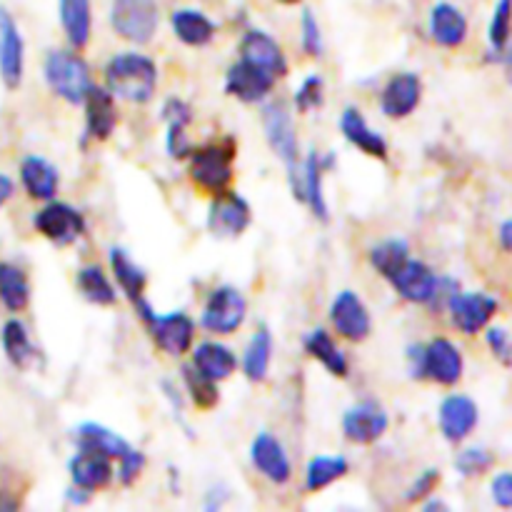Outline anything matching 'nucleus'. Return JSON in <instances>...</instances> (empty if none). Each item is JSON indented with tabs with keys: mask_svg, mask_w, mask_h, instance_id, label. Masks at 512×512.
Here are the masks:
<instances>
[{
	"mask_svg": "<svg viewBox=\"0 0 512 512\" xmlns=\"http://www.w3.org/2000/svg\"><path fill=\"white\" fill-rule=\"evenodd\" d=\"M68 473L75 488L95 493V490H103L113 483V458H108L103 453H95V450L78 448V453L68 460Z\"/></svg>",
	"mask_w": 512,
	"mask_h": 512,
	"instance_id": "nucleus-21",
	"label": "nucleus"
},
{
	"mask_svg": "<svg viewBox=\"0 0 512 512\" xmlns=\"http://www.w3.org/2000/svg\"><path fill=\"white\" fill-rule=\"evenodd\" d=\"M85 138L108 140L118 125V108H115V95L108 88L90 85L85 93Z\"/></svg>",
	"mask_w": 512,
	"mask_h": 512,
	"instance_id": "nucleus-22",
	"label": "nucleus"
},
{
	"mask_svg": "<svg viewBox=\"0 0 512 512\" xmlns=\"http://www.w3.org/2000/svg\"><path fill=\"white\" fill-rule=\"evenodd\" d=\"M185 128H188V125H175V123L168 125V135H165V148H168L170 158L188 160L193 145H190L188 130H185Z\"/></svg>",
	"mask_w": 512,
	"mask_h": 512,
	"instance_id": "nucleus-44",
	"label": "nucleus"
},
{
	"mask_svg": "<svg viewBox=\"0 0 512 512\" xmlns=\"http://www.w3.org/2000/svg\"><path fill=\"white\" fill-rule=\"evenodd\" d=\"M13 195H15L13 178H10V175H5V173H0V208H3V205L8 203Z\"/></svg>",
	"mask_w": 512,
	"mask_h": 512,
	"instance_id": "nucleus-52",
	"label": "nucleus"
},
{
	"mask_svg": "<svg viewBox=\"0 0 512 512\" xmlns=\"http://www.w3.org/2000/svg\"><path fill=\"white\" fill-rule=\"evenodd\" d=\"M110 268H113L115 283H118V288L123 290L130 303L135 305L138 300L145 298L148 275L123 248H110Z\"/></svg>",
	"mask_w": 512,
	"mask_h": 512,
	"instance_id": "nucleus-32",
	"label": "nucleus"
},
{
	"mask_svg": "<svg viewBox=\"0 0 512 512\" xmlns=\"http://www.w3.org/2000/svg\"><path fill=\"white\" fill-rule=\"evenodd\" d=\"M145 470V455L140 450L130 448L123 458L118 460V478L123 485H133Z\"/></svg>",
	"mask_w": 512,
	"mask_h": 512,
	"instance_id": "nucleus-45",
	"label": "nucleus"
},
{
	"mask_svg": "<svg viewBox=\"0 0 512 512\" xmlns=\"http://www.w3.org/2000/svg\"><path fill=\"white\" fill-rule=\"evenodd\" d=\"M20 185L25 193L33 200H53L58 193L60 173L50 160L40 158V155H25L20 160Z\"/></svg>",
	"mask_w": 512,
	"mask_h": 512,
	"instance_id": "nucleus-27",
	"label": "nucleus"
},
{
	"mask_svg": "<svg viewBox=\"0 0 512 512\" xmlns=\"http://www.w3.org/2000/svg\"><path fill=\"white\" fill-rule=\"evenodd\" d=\"M498 300L488 293H455L448 303L453 325L465 335H475L490 325L498 315Z\"/></svg>",
	"mask_w": 512,
	"mask_h": 512,
	"instance_id": "nucleus-14",
	"label": "nucleus"
},
{
	"mask_svg": "<svg viewBox=\"0 0 512 512\" xmlns=\"http://www.w3.org/2000/svg\"><path fill=\"white\" fill-rule=\"evenodd\" d=\"M163 118L165 123H175V125H190V120H193V110H190V105L185 103V100L180 98H170L168 103L163 105Z\"/></svg>",
	"mask_w": 512,
	"mask_h": 512,
	"instance_id": "nucleus-49",
	"label": "nucleus"
},
{
	"mask_svg": "<svg viewBox=\"0 0 512 512\" xmlns=\"http://www.w3.org/2000/svg\"><path fill=\"white\" fill-rule=\"evenodd\" d=\"M33 228L43 235L45 240H50L53 245H73L75 240H80L88 230L83 213L78 208L68 203H60V200H48L38 213L33 215Z\"/></svg>",
	"mask_w": 512,
	"mask_h": 512,
	"instance_id": "nucleus-7",
	"label": "nucleus"
},
{
	"mask_svg": "<svg viewBox=\"0 0 512 512\" xmlns=\"http://www.w3.org/2000/svg\"><path fill=\"white\" fill-rule=\"evenodd\" d=\"M428 30L440 48H460L468 40V18L458 5L440 0L430 8Z\"/></svg>",
	"mask_w": 512,
	"mask_h": 512,
	"instance_id": "nucleus-23",
	"label": "nucleus"
},
{
	"mask_svg": "<svg viewBox=\"0 0 512 512\" xmlns=\"http://www.w3.org/2000/svg\"><path fill=\"white\" fill-rule=\"evenodd\" d=\"M335 165V153L320 155L315 150H310L305 155L303 163L293 165L288 168V180H290V190H293L295 198L300 203L310 205L313 215L323 223H328L330 213H328V203H325V193H323V178L328 170H333Z\"/></svg>",
	"mask_w": 512,
	"mask_h": 512,
	"instance_id": "nucleus-6",
	"label": "nucleus"
},
{
	"mask_svg": "<svg viewBox=\"0 0 512 512\" xmlns=\"http://www.w3.org/2000/svg\"><path fill=\"white\" fill-rule=\"evenodd\" d=\"M183 380H185V388H188V395H190V400H193L195 408L213 410L215 405L220 403L218 383L210 378H205L203 373H198L193 365H185Z\"/></svg>",
	"mask_w": 512,
	"mask_h": 512,
	"instance_id": "nucleus-39",
	"label": "nucleus"
},
{
	"mask_svg": "<svg viewBox=\"0 0 512 512\" xmlns=\"http://www.w3.org/2000/svg\"><path fill=\"white\" fill-rule=\"evenodd\" d=\"M65 503L75 505V508H80V505H88L90 503V493H88V490L75 488V485H73V488L65 493Z\"/></svg>",
	"mask_w": 512,
	"mask_h": 512,
	"instance_id": "nucleus-50",
	"label": "nucleus"
},
{
	"mask_svg": "<svg viewBox=\"0 0 512 512\" xmlns=\"http://www.w3.org/2000/svg\"><path fill=\"white\" fill-rule=\"evenodd\" d=\"M115 35L133 45H148L160 28L158 0H113L108 10Z\"/></svg>",
	"mask_w": 512,
	"mask_h": 512,
	"instance_id": "nucleus-5",
	"label": "nucleus"
},
{
	"mask_svg": "<svg viewBox=\"0 0 512 512\" xmlns=\"http://www.w3.org/2000/svg\"><path fill=\"white\" fill-rule=\"evenodd\" d=\"M275 3H280V5H298V3H303V0H275Z\"/></svg>",
	"mask_w": 512,
	"mask_h": 512,
	"instance_id": "nucleus-55",
	"label": "nucleus"
},
{
	"mask_svg": "<svg viewBox=\"0 0 512 512\" xmlns=\"http://www.w3.org/2000/svg\"><path fill=\"white\" fill-rule=\"evenodd\" d=\"M300 43H303V53L308 58H323V30H320L318 18H315V13L310 8H305L303 15H300Z\"/></svg>",
	"mask_w": 512,
	"mask_h": 512,
	"instance_id": "nucleus-42",
	"label": "nucleus"
},
{
	"mask_svg": "<svg viewBox=\"0 0 512 512\" xmlns=\"http://www.w3.org/2000/svg\"><path fill=\"white\" fill-rule=\"evenodd\" d=\"M0 303L8 313H23L30 305V280L15 263L0 260Z\"/></svg>",
	"mask_w": 512,
	"mask_h": 512,
	"instance_id": "nucleus-34",
	"label": "nucleus"
},
{
	"mask_svg": "<svg viewBox=\"0 0 512 512\" xmlns=\"http://www.w3.org/2000/svg\"><path fill=\"white\" fill-rule=\"evenodd\" d=\"M303 345H305V353H308L310 358L318 360V363L323 365L330 375H335V378H348L350 375L348 358H345L343 350L338 348V343L330 338L328 330H323V328L310 330V333L305 335Z\"/></svg>",
	"mask_w": 512,
	"mask_h": 512,
	"instance_id": "nucleus-30",
	"label": "nucleus"
},
{
	"mask_svg": "<svg viewBox=\"0 0 512 512\" xmlns=\"http://www.w3.org/2000/svg\"><path fill=\"white\" fill-rule=\"evenodd\" d=\"M500 60H503L505 78H508V83L512 85V40L503 48V53H500Z\"/></svg>",
	"mask_w": 512,
	"mask_h": 512,
	"instance_id": "nucleus-53",
	"label": "nucleus"
},
{
	"mask_svg": "<svg viewBox=\"0 0 512 512\" xmlns=\"http://www.w3.org/2000/svg\"><path fill=\"white\" fill-rule=\"evenodd\" d=\"M75 285L88 303L100 305V308H110V305L118 303V290L100 265H83L78 270Z\"/></svg>",
	"mask_w": 512,
	"mask_h": 512,
	"instance_id": "nucleus-36",
	"label": "nucleus"
},
{
	"mask_svg": "<svg viewBox=\"0 0 512 512\" xmlns=\"http://www.w3.org/2000/svg\"><path fill=\"white\" fill-rule=\"evenodd\" d=\"M275 88V75L268 73L260 65L248 63V60L240 58L238 63L230 65L228 73H225V93L238 98L240 103H263Z\"/></svg>",
	"mask_w": 512,
	"mask_h": 512,
	"instance_id": "nucleus-12",
	"label": "nucleus"
},
{
	"mask_svg": "<svg viewBox=\"0 0 512 512\" xmlns=\"http://www.w3.org/2000/svg\"><path fill=\"white\" fill-rule=\"evenodd\" d=\"M485 340H488V348L493 350L495 358L503 365H512V338L505 328H488L485 333Z\"/></svg>",
	"mask_w": 512,
	"mask_h": 512,
	"instance_id": "nucleus-47",
	"label": "nucleus"
},
{
	"mask_svg": "<svg viewBox=\"0 0 512 512\" xmlns=\"http://www.w3.org/2000/svg\"><path fill=\"white\" fill-rule=\"evenodd\" d=\"M325 100V83L320 75H308L295 90V108L298 113H310V110L320 108Z\"/></svg>",
	"mask_w": 512,
	"mask_h": 512,
	"instance_id": "nucleus-43",
	"label": "nucleus"
},
{
	"mask_svg": "<svg viewBox=\"0 0 512 512\" xmlns=\"http://www.w3.org/2000/svg\"><path fill=\"white\" fill-rule=\"evenodd\" d=\"M350 470V463L343 455H318L305 465V490L308 493H320L345 478Z\"/></svg>",
	"mask_w": 512,
	"mask_h": 512,
	"instance_id": "nucleus-37",
	"label": "nucleus"
},
{
	"mask_svg": "<svg viewBox=\"0 0 512 512\" xmlns=\"http://www.w3.org/2000/svg\"><path fill=\"white\" fill-rule=\"evenodd\" d=\"M390 418L385 413V408L375 400H363V403H355L353 408H348V413L343 415V433L350 443L355 445H370L375 440H380L388 430Z\"/></svg>",
	"mask_w": 512,
	"mask_h": 512,
	"instance_id": "nucleus-15",
	"label": "nucleus"
},
{
	"mask_svg": "<svg viewBox=\"0 0 512 512\" xmlns=\"http://www.w3.org/2000/svg\"><path fill=\"white\" fill-rule=\"evenodd\" d=\"M480 410L478 403L468 395H448V398L440 403L438 410V425L440 433H443L445 440L450 443H463L465 438L473 435V430L478 428Z\"/></svg>",
	"mask_w": 512,
	"mask_h": 512,
	"instance_id": "nucleus-17",
	"label": "nucleus"
},
{
	"mask_svg": "<svg viewBox=\"0 0 512 512\" xmlns=\"http://www.w3.org/2000/svg\"><path fill=\"white\" fill-rule=\"evenodd\" d=\"M248 315V300L235 285H220L208 295L203 308V328L213 335H233Z\"/></svg>",
	"mask_w": 512,
	"mask_h": 512,
	"instance_id": "nucleus-8",
	"label": "nucleus"
},
{
	"mask_svg": "<svg viewBox=\"0 0 512 512\" xmlns=\"http://www.w3.org/2000/svg\"><path fill=\"white\" fill-rule=\"evenodd\" d=\"M463 370V353H460L453 340L435 338L428 345H423L418 380H433V383L445 385V388H453L463 378Z\"/></svg>",
	"mask_w": 512,
	"mask_h": 512,
	"instance_id": "nucleus-9",
	"label": "nucleus"
},
{
	"mask_svg": "<svg viewBox=\"0 0 512 512\" xmlns=\"http://www.w3.org/2000/svg\"><path fill=\"white\" fill-rule=\"evenodd\" d=\"M408 260L410 245L400 238H388L370 250V265L388 280L393 278V275H398Z\"/></svg>",
	"mask_w": 512,
	"mask_h": 512,
	"instance_id": "nucleus-38",
	"label": "nucleus"
},
{
	"mask_svg": "<svg viewBox=\"0 0 512 512\" xmlns=\"http://www.w3.org/2000/svg\"><path fill=\"white\" fill-rule=\"evenodd\" d=\"M253 223V213L243 195L235 190H223L215 195L208 210V228L218 238H240Z\"/></svg>",
	"mask_w": 512,
	"mask_h": 512,
	"instance_id": "nucleus-10",
	"label": "nucleus"
},
{
	"mask_svg": "<svg viewBox=\"0 0 512 512\" xmlns=\"http://www.w3.org/2000/svg\"><path fill=\"white\" fill-rule=\"evenodd\" d=\"M193 368L198 370V373H203L205 378L220 383V380H228L230 375L238 370V358H235V353L228 345L215 343V340H205V343L195 345Z\"/></svg>",
	"mask_w": 512,
	"mask_h": 512,
	"instance_id": "nucleus-29",
	"label": "nucleus"
},
{
	"mask_svg": "<svg viewBox=\"0 0 512 512\" xmlns=\"http://www.w3.org/2000/svg\"><path fill=\"white\" fill-rule=\"evenodd\" d=\"M330 323L338 330V335H343L350 343H363L373 330L368 308L353 290H340L335 295L333 305H330Z\"/></svg>",
	"mask_w": 512,
	"mask_h": 512,
	"instance_id": "nucleus-13",
	"label": "nucleus"
},
{
	"mask_svg": "<svg viewBox=\"0 0 512 512\" xmlns=\"http://www.w3.org/2000/svg\"><path fill=\"white\" fill-rule=\"evenodd\" d=\"M170 28L173 35L188 48H205L213 43L218 33V23L208 13L198 8H178L170 13Z\"/></svg>",
	"mask_w": 512,
	"mask_h": 512,
	"instance_id": "nucleus-25",
	"label": "nucleus"
},
{
	"mask_svg": "<svg viewBox=\"0 0 512 512\" xmlns=\"http://www.w3.org/2000/svg\"><path fill=\"white\" fill-rule=\"evenodd\" d=\"M18 508V500L10 498V495L0 493V510H15Z\"/></svg>",
	"mask_w": 512,
	"mask_h": 512,
	"instance_id": "nucleus-54",
	"label": "nucleus"
},
{
	"mask_svg": "<svg viewBox=\"0 0 512 512\" xmlns=\"http://www.w3.org/2000/svg\"><path fill=\"white\" fill-rule=\"evenodd\" d=\"M393 288L398 290V295L408 303H418V305H428L430 298H433L435 288H438V275L433 273L430 265H425L423 260H413L410 258L408 263L403 265L398 275L390 278Z\"/></svg>",
	"mask_w": 512,
	"mask_h": 512,
	"instance_id": "nucleus-24",
	"label": "nucleus"
},
{
	"mask_svg": "<svg viewBox=\"0 0 512 512\" xmlns=\"http://www.w3.org/2000/svg\"><path fill=\"white\" fill-rule=\"evenodd\" d=\"M438 483H440V470L428 468L425 473H420L418 478H415V483L410 485V490L405 498H408V503H420V500H425L433 495V490L438 488Z\"/></svg>",
	"mask_w": 512,
	"mask_h": 512,
	"instance_id": "nucleus-46",
	"label": "nucleus"
},
{
	"mask_svg": "<svg viewBox=\"0 0 512 512\" xmlns=\"http://www.w3.org/2000/svg\"><path fill=\"white\" fill-rule=\"evenodd\" d=\"M420 100H423V80L415 73H398L385 83L383 93H380V110L388 118L400 120L408 118L418 110Z\"/></svg>",
	"mask_w": 512,
	"mask_h": 512,
	"instance_id": "nucleus-19",
	"label": "nucleus"
},
{
	"mask_svg": "<svg viewBox=\"0 0 512 512\" xmlns=\"http://www.w3.org/2000/svg\"><path fill=\"white\" fill-rule=\"evenodd\" d=\"M58 18L70 48L83 50L93 35V3L90 0H58Z\"/></svg>",
	"mask_w": 512,
	"mask_h": 512,
	"instance_id": "nucleus-28",
	"label": "nucleus"
},
{
	"mask_svg": "<svg viewBox=\"0 0 512 512\" xmlns=\"http://www.w3.org/2000/svg\"><path fill=\"white\" fill-rule=\"evenodd\" d=\"M340 133L345 135L350 145H355L358 150H363L370 158L385 160L388 158V143H385L383 135L378 130H373L365 120V115L360 113L355 105H348L340 115Z\"/></svg>",
	"mask_w": 512,
	"mask_h": 512,
	"instance_id": "nucleus-26",
	"label": "nucleus"
},
{
	"mask_svg": "<svg viewBox=\"0 0 512 512\" xmlns=\"http://www.w3.org/2000/svg\"><path fill=\"white\" fill-rule=\"evenodd\" d=\"M73 438H75V445H78V448L95 450V453H103L113 460H120L130 448H133L128 440L120 438L118 433H113V430L105 428V425H100V423L78 425L73 433Z\"/></svg>",
	"mask_w": 512,
	"mask_h": 512,
	"instance_id": "nucleus-31",
	"label": "nucleus"
},
{
	"mask_svg": "<svg viewBox=\"0 0 512 512\" xmlns=\"http://www.w3.org/2000/svg\"><path fill=\"white\" fill-rule=\"evenodd\" d=\"M263 128L265 138H268L273 153L283 160L288 168L300 163V150H298V135H295L293 118H290V110L283 103L268 105L263 110Z\"/></svg>",
	"mask_w": 512,
	"mask_h": 512,
	"instance_id": "nucleus-18",
	"label": "nucleus"
},
{
	"mask_svg": "<svg viewBox=\"0 0 512 512\" xmlns=\"http://www.w3.org/2000/svg\"><path fill=\"white\" fill-rule=\"evenodd\" d=\"M238 145L233 138L215 140V143L193 148L188 155V175L205 193H223L233 180V160Z\"/></svg>",
	"mask_w": 512,
	"mask_h": 512,
	"instance_id": "nucleus-2",
	"label": "nucleus"
},
{
	"mask_svg": "<svg viewBox=\"0 0 512 512\" xmlns=\"http://www.w3.org/2000/svg\"><path fill=\"white\" fill-rule=\"evenodd\" d=\"M43 75L48 88L58 95L60 100L70 105H80L85 100V93L93 83H90V68L78 50H50L45 55Z\"/></svg>",
	"mask_w": 512,
	"mask_h": 512,
	"instance_id": "nucleus-3",
	"label": "nucleus"
},
{
	"mask_svg": "<svg viewBox=\"0 0 512 512\" xmlns=\"http://www.w3.org/2000/svg\"><path fill=\"white\" fill-rule=\"evenodd\" d=\"M495 465V458L490 450L485 448H465L460 450L458 458H455V470H458L463 478H480V475L488 473L490 468Z\"/></svg>",
	"mask_w": 512,
	"mask_h": 512,
	"instance_id": "nucleus-41",
	"label": "nucleus"
},
{
	"mask_svg": "<svg viewBox=\"0 0 512 512\" xmlns=\"http://www.w3.org/2000/svg\"><path fill=\"white\" fill-rule=\"evenodd\" d=\"M512 35V0H498L493 10V18H490L488 28V40L493 45L495 53H503L505 45L510 43Z\"/></svg>",
	"mask_w": 512,
	"mask_h": 512,
	"instance_id": "nucleus-40",
	"label": "nucleus"
},
{
	"mask_svg": "<svg viewBox=\"0 0 512 512\" xmlns=\"http://www.w3.org/2000/svg\"><path fill=\"white\" fill-rule=\"evenodd\" d=\"M133 308H135V313L140 315V320L148 325L155 345H158L165 355L180 358V355H185L188 350H193L195 323L188 313H183V310H175V313L160 315L150 308V303L145 298L138 300Z\"/></svg>",
	"mask_w": 512,
	"mask_h": 512,
	"instance_id": "nucleus-4",
	"label": "nucleus"
},
{
	"mask_svg": "<svg viewBox=\"0 0 512 512\" xmlns=\"http://www.w3.org/2000/svg\"><path fill=\"white\" fill-rule=\"evenodd\" d=\"M490 495L498 508L512 510V473H498L490 483Z\"/></svg>",
	"mask_w": 512,
	"mask_h": 512,
	"instance_id": "nucleus-48",
	"label": "nucleus"
},
{
	"mask_svg": "<svg viewBox=\"0 0 512 512\" xmlns=\"http://www.w3.org/2000/svg\"><path fill=\"white\" fill-rule=\"evenodd\" d=\"M240 58L248 60V63L260 65L268 73H273L275 78H283L288 73V58H285L283 48H280L278 40L270 33H265L263 28H250L245 30V35L240 38Z\"/></svg>",
	"mask_w": 512,
	"mask_h": 512,
	"instance_id": "nucleus-20",
	"label": "nucleus"
},
{
	"mask_svg": "<svg viewBox=\"0 0 512 512\" xmlns=\"http://www.w3.org/2000/svg\"><path fill=\"white\" fill-rule=\"evenodd\" d=\"M270 360H273V335L265 325H260L248 340V348L243 355V373L250 383H263L270 373Z\"/></svg>",
	"mask_w": 512,
	"mask_h": 512,
	"instance_id": "nucleus-35",
	"label": "nucleus"
},
{
	"mask_svg": "<svg viewBox=\"0 0 512 512\" xmlns=\"http://www.w3.org/2000/svg\"><path fill=\"white\" fill-rule=\"evenodd\" d=\"M498 240H500V248H503L505 253H512V218L510 220H503V223H500Z\"/></svg>",
	"mask_w": 512,
	"mask_h": 512,
	"instance_id": "nucleus-51",
	"label": "nucleus"
},
{
	"mask_svg": "<svg viewBox=\"0 0 512 512\" xmlns=\"http://www.w3.org/2000/svg\"><path fill=\"white\" fill-rule=\"evenodd\" d=\"M158 85V65L143 53H118L105 63V88L128 103H148Z\"/></svg>",
	"mask_w": 512,
	"mask_h": 512,
	"instance_id": "nucleus-1",
	"label": "nucleus"
},
{
	"mask_svg": "<svg viewBox=\"0 0 512 512\" xmlns=\"http://www.w3.org/2000/svg\"><path fill=\"white\" fill-rule=\"evenodd\" d=\"M25 73V43L18 23L0 5V80L8 90H18Z\"/></svg>",
	"mask_w": 512,
	"mask_h": 512,
	"instance_id": "nucleus-11",
	"label": "nucleus"
},
{
	"mask_svg": "<svg viewBox=\"0 0 512 512\" xmlns=\"http://www.w3.org/2000/svg\"><path fill=\"white\" fill-rule=\"evenodd\" d=\"M250 463L273 485H285L293 478V465H290L288 450H285V445L275 435L265 433V430L255 435L253 445H250Z\"/></svg>",
	"mask_w": 512,
	"mask_h": 512,
	"instance_id": "nucleus-16",
	"label": "nucleus"
},
{
	"mask_svg": "<svg viewBox=\"0 0 512 512\" xmlns=\"http://www.w3.org/2000/svg\"><path fill=\"white\" fill-rule=\"evenodd\" d=\"M0 343H3V353L8 358V363L18 370H28L30 365L38 358V348L30 340L28 328L25 323H20L18 318H10L3 325V333H0Z\"/></svg>",
	"mask_w": 512,
	"mask_h": 512,
	"instance_id": "nucleus-33",
	"label": "nucleus"
}]
</instances>
